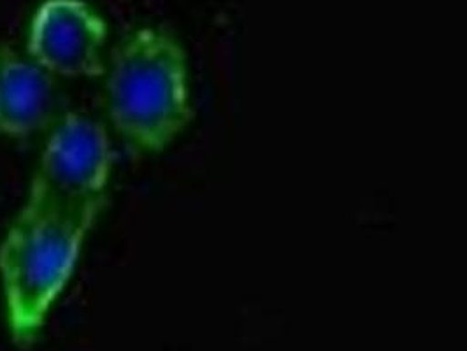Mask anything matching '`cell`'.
Returning a JSON list of instances; mask_svg holds the SVG:
<instances>
[{
    "label": "cell",
    "instance_id": "1",
    "mask_svg": "<svg viewBox=\"0 0 467 351\" xmlns=\"http://www.w3.org/2000/svg\"><path fill=\"white\" fill-rule=\"evenodd\" d=\"M106 100L121 139L140 153L164 150L190 119L187 58L176 37L144 26L118 45Z\"/></svg>",
    "mask_w": 467,
    "mask_h": 351
},
{
    "label": "cell",
    "instance_id": "2",
    "mask_svg": "<svg viewBox=\"0 0 467 351\" xmlns=\"http://www.w3.org/2000/svg\"><path fill=\"white\" fill-rule=\"evenodd\" d=\"M94 225L25 204L0 244L7 324L15 341L30 345L62 294Z\"/></svg>",
    "mask_w": 467,
    "mask_h": 351
},
{
    "label": "cell",
    "instance_id": "3",
    "mask_svg": "<svg viewBox=\"0 0 467 351\" xmlns=\"http://www.w3.org/2000/svg\"><path fill=\"white\" fill-rule=\"evenodd\" d=\"M109 169L104 127L88 115L69 113L47 140L26 204L94 225L106 201Z\"/></svg>",
    "mask_w": 467,
    "mask_h": 351
},
{
    "label": "cell",
    "instance_id": "4",
    "mask_svg": "<svg viewBox=\"0 0 467 351\" xmlns=\"http://www.w3.org/2000/svg\"><path fill=\"white\" fill-rule=\"evenodd\" d=\"M108 25L85 0H47L36 11L30 32V57L60 76H100Z\"/></svg>",
    "mask_w": 467,
    "mask_h": 351
},
{
    "label": "cell",
    "instance_id": "5",
    "mask_svg": "<svg viewBox=\"0 0 467 351\" xmlns=\"http://www.w3.org/2000/svg\"><path fill=\"white\" fill-rule=\"evenodd\" d=\"M57 104L53 74L34 58L0 45V134L28 138L43 130Z\"/></svg>",
    "mask_w": 467,
    "mask_h": 351
}]
</instances>
